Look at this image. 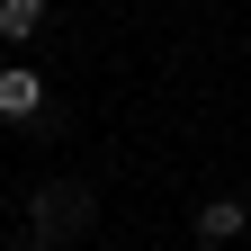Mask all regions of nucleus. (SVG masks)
I'll use <instances>...</instances> for the list:
<instances>
[{
    "instance_id": "nucleus-2",
    "label": "nucleus",
    "mask_w": 251,
    "mask_h": 251,
    "mask_svg": "<svg viewBox=\"0 0 251 251\" xmlns=\"http://www.w3.org/2000/svg\"><path fill=\"white\" fill-rule=\"evenodd\" d=\"M36 108H45V81H36V72H18V63H0V117H18V126H27Z\"/></svg>"
},
{
    "instance_id": "nucleus-4",
    "label": "nucleus",
    "mask_w": 251,
    "mask_h": 251,
    "mask_svg": "<svg viewBox=\"0 0 251 251\" xmlns=\"http://www.w3.org/2000/svg\"><path fill=\"white\" fill-rule=\"evenodd\" d=\"M81 215H90L81 198H54V188H45V198H36V233H72Z\"/></svg>"
},
{
    "instance_id": "nucleus-3",
    "label": "nucleus",
    "mask_w": 251,
    "mask_h": 251,
    "mask_svg": "<svg viewBox=\"0 0 251 251\" xmlns=\"http://www.w3.org/2000/svg\"><path fill=\"white\" fill-rule=\"evenodd\" d=\"M45 36V0H0V45H27Z\"/></svg>"
},
{
    "instance_id": "nucleus-1",
    "label": "nucleus",
    "mask_w": 251,
    "mask_h": 251,
    "mask_svg": "<svg viewBox=\"0 0 251 251\" xmlns=\"http://www.w3.org/2000/svg\"><path fill=\"white\" fill-rule=\"evenodd\" d=\"M242 225H251V206H242V198H198V242H206V251H215V242H233Z\"/></svg>"
}]
</instances>
